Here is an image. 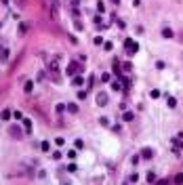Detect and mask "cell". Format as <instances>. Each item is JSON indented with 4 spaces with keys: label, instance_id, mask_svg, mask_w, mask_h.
I'll return each instance as SVG.
<instances>
[{
    "label": "cell",
    "instance_id": "obj_1",
    "mask_svg": "<svg viewBox=\"0 0 183 185\" xmlns=\"http://www.w3.org/2000/svg\"><path fill=\"white\" fill-rule=\"evenodd\" d=\"M49 72H51V78H53L55 82L61 80V76H59V72H61V68H59V57H51L49 59Z\"/></svg>",
    "mask_w": 183,
    "mask_h": 185
},
{
    "label": "cell",
    "instance_id": "obj_2",
    "mask_svg": "<svg viewBox=\"0 0 183 185\" xmlns=\"http://www.w3.org/2000/svg\"><path fill=\"white\" fill-rule=\"evenodd\" d=\"M124 51H126V55L133 57L135 53H139V44L135 42L133 38H126V40H124Z\"/></svg>",
    "mask_w": 183,
    "mask_h": 185
},
{
    "label": "cell",
    "instance_id": "obj_3",
    "mask_svg": "<svg viewBox=\"0 0 183 185\" xmlns=\"http://www.w3.org/2000/svg\"><path fill=\"white\" fill-rule=\"evenodd\" d=\"M51 19H59V0H51Z\"/></svg>",
    "mask_w": 183,
    "mask_h": 185
},
{
    "label": "cell",
    "instance_id": "obj_4",
    "mask_svg": "<svg viewBox=\"0 0 183 185\" xmlns=\"http://www.w3.org/2000/svg\"><path fill=\"white\" fill-rule=\"evenodd\" d=\"M95 99H97V105H99V107H105V105L110 103V97H108V92H103V91H99Z\"/></svg>",
    "mask_w": 183,
    "mask_h": 185
},
{
    "label": "cell",
    "instance_id": "obj_5",
    "mask_svg": "<svg viewBox=\"0 0 183 185\" xmlns=\"http://www.w3.org/2000/svg\"><path fill=\"white\" fill-rule=\"evenodd\" d=\"M78 72H80V65H78L76 61H72V63L67 65V69H65V74H67V76H76Z\"/></svg>",
    "mask_w": 183,
    "mask_h": 185
},
{
    "label": "cell",
    "instance_id": "obj_6",
    "mask_svg": "<svg viewBox=\"0 0 183 185\" xmlns=\"http://www.w3.org/2000/svg\"><path fill=\"white\" fill-rule=\"evenodd\" d=\"M9 133H11V137H15V139H21V135H23L21 128L17 126V124H11V126H9Z\"/></svg>",
    "mask_w": 183,
    "mask_h": 185
},
{
    "label": "cell",
    "instance_id": "obj_7",
    "mask_svg": "<svg viewBox=\"0 0 183 185\" xmlns=\"http://www.w3.org/2000/svg\"><path fill=\"white\" fill-rule=\"evenodd\" d=\"M152 156H154V150H152V147H143V150H141V158H145V160H149Z\"/></svg>",
    "mask_w": 183,
    "mask_h": 185
},
{
    "label": "cell",
    "instance_id": "obj_8",
    "mask_svg": "<svg viewBox=\"0 0 183 185\" xmlns=\"http://www.w3.org/2000/svg\"><path fill=\"white\" fill-rule=\"evenodd\" d=\"M0 61H2V63L9 61V48H0Z\"/></svg>",
    "mask_w": 183,
    "mask_h": 185
},
{
    "label": "cell",
    "instance_id": "obj_9",
    "mask_svg": "<svg viewBox=\"0 0 183 185\" xmlns=\"http://www.w3.org/2000/svg\"><path fill=\"white\" fill-rule=\"evenodd\" d=\"M112 68H114V74H116V76H120V61H118V59L112 61Z\"/></svg>",
    "mask_w": 183,
    "mask_h": 185
},
{
    "label": "cell",
    "instance_id": "obj_10",
    "mask_svg": "<svg viewBox=\"0 0 183 185\" xmlns=\"http://www.w3.org/2000/svg\"><path fill=\"white\" fill-rule=\"evenodd\" d=\"M27 30H30V25H27V23H19V36H25L27 34Z\"/></svg>",
    "mask_w": 183,
    "mask_h": 185
},
{
    "label": "cell",
    "instance_id": "obj_11",
    "mask_svg": "<svg viewBox=\"0 0 183 185\" xmlns=\"http://www.w3.org/2000/svg\"><path fill=\"white\" fill-rule=\"evenodd\" d=\"M137 181H139V175L133 173V175H128V177H126V181H124V183H137Z\"/></svg>",
    "mask_w": 183,
    "mask_h": 185
},
{
    "label": "cell",
    "instance_id": "obj_12",
    "mask_svg": "<svg viewBox=\"0 0 183 185\" xmlns=\"http://www.w3.org/2000/svg\"><path fill=\"white\" fill-rule=\"evenodd\" d=\"M72 84H74V86H82V84H84V78H82V76H74Z\"/></svg>",
    "mask_w": 183,
    "mask_h": 185
},
{
    "label": "cell",
    "instance_id": "obj_13",
    "mask_svg": "<svg viewBox=\"0 0 183 185\" xmlns=\"http://www.w3.org/2000/svg\"><path fill=\"white\" fill-rule=\"evenodd\" d=\"M122 120H124V122H133V120H135V114H133V112H124Z\"/></svg>",
    "mask_w": 183,
    "mask_h": 185
},
{
    "label": "cell",
    "instance_id": "obj_14",
    "mask_svg": "<svg viewBox=\"0 0 183 185\" xmlns=\"http://www.w3.org/2000/svg\"><path fill=\"white\" fill-rule=\"evenodd\" d=\"M162 38H173V30L171 27H162Z\"/></svg>",
    "mask_w": 183,
    "mask_h": 185
},
{
    "label": "cell",
    "instance_id": "obj_15",
    "mask_svg": "<svg viewBox=\"0 0 183 185\" xmlns=\"http://www.w3.org/2000/svg\"><path fill=\"white\" fill-rule=\"evenodd\" d=\"M23 91H25V92H32V91H34V82L27 80V82H25V86H23Z\"/></svg>",
    "mask_w": 183,
    "mask_h": 185
},
{
    "label": "cell",
    "instance_id": "obj_16",
    "mask_svg": "<svg viewBox=\"0 0 183 185\" xmlns=\"http://www.w3.org/2000/svg\"><path fill=\"white\" fill-rule=\"evenodd\" d=\"M67 112H70V114H78V105L76 103H67Z\"/></svg>",
    "mask_w": 183,
    "mask_h": 185
},
{
    "label": "cell",
    "instance_id": "obj_17",
    "mask_svg": "<svg viewBox=\"0 0 183 185\" xmlns=\"http://www.w3.org/2000/svg\"><path fill=\"white\" fill-rule=\"evenodd\" d=\"M11 109H4V112H2V114H0V118H2V120H11Z\"/></svg>",
    "mask_w": 183,
    "mask_h": 185
},
{
    "label": "cell",
    "instance_id": "obj_18",
    "mask_svg": "<svg viewBox=\"0 0 183 185\" xmlns=\"http://www.w3.org/2000/svg\"><path fill=\"white\" fill-rule=\"evenodd\" d=\"M112 88H114V91H120V88H122V82L120 80H114V82H112Z\"/></svg>",
    "mask_w": 183,
    "mask_h": 185
},
{
    "label": "cell",
    "instance_id": "obj_19",
    "mask_svg": "<svg viewBox=\"0 0 183 185\" xmlns=\"http://www.w3.org/2000/svg\"><path fill=\"white\" fill-rule=\"evenodd\" d=\"M23 126H25V133H32V120H23Z\"/></svg>",
    "mask_w": 183,
    "mask_h": 185
},
{
    "label": "cell",
    "instance_id": "obj_20",
    "mask_svg": "<svg viewBox=\"0 0 183 185\" xmlns=\"http://www.w3.org/2000/svg\"><path fill=\"white\" fill-rule=\"evenodd\" d=\"M99 122H101V126H110V118H105V116H101Z\"/></svg>",
    "mask_w": 183,
    "mask_h": 185
},
{
    "label": "cell",
    "instance_id": "obj_21",
    "mask_svg": "<svg viewBox=\"0 0 183 185\" xmlns=\"http://www.w3.org/2000/svg\"><path fill=\"white\" fill-rule=\"evenodd\" d=\"M166 103H169V107H177V101H175V97H169V99H166Z\"/></svg>",
    "mask_w": 183,
    "mask_h": 185
},
{
    "label": "cell",
    "instance_id": "obj_22",
    "mask_svg": "<svg viewBox=\"0 0 183 185\" xmlns=\"http://www.w3.org/2000/svg\"><path fill=\"white\" fill-rule=\"evenodd\" d=\"M175 183H183V173H177L175 175V179H173Z\"/></svg>",
    "mask_w": 183,
    "mask_h": 185
},
{
    "label": "cell",
    "instance_id": "obj_23",
    "mask_svg": "<svg viewBox=\"0 0 183 185\" xmlns=\"http://www.w3.org/2000/svg\"><path fill=\"white\" fill-rule=\"evenodd\" d=\"M147 183H156V175L154 173H147Z\"/></svg>",
    "mask_w": 183,
    "mask_h": 185
},
{
    "label": "cell",
    "instance_id": "obj_24",
    "mask_svg": "<svg viewBox=\"0 0 183 185\" xmlns=\"http://www.w3.org/2000/svg\"><path fill=\"white\" fill-rule=\"evenodd\" d=\"M74 145H76V150H82V147H84V143H82V139H76V143H74Z\"/></svg>",
    "mask_w": 183,
    "mask_h": 185
},
{
    "label": "cell",
    "instance_id": "obj_25",
    "mask_svg": "<svg viewBox=\"0 0 183 185\" xmlns=\"http://www.w3.org/2000/svg\"><path fill=\"white\" fill-rule=\"evenodd\" d=\"M40 147H42V151H49V141H42V143H40Z\"/></svg>",
    "mask_w": 183,
    "mask_h": 185
},
{
    "label": "cell",
    "instance_id": "obj_26",
    "mask_svg": "<svg viewBox=\"0 0 183 185\" xmlns=\"http://www.w3.org/2000/svg\"><path fill=\"white\" fill-rule=\"evenodd\" d=\"M76 156H78V151H76V150H70V151H67V158H72V160H74Z\"/></svg>",
    "mask_w": 183,
    "mask_h": 185
},
{
    "label": "cell",
    "instance_id": "obj_27",
    "mask_svg": "<svg viewBox=\"0 0 183 185\" xmlns=\"http://www.w3.org/2000/svg\"><path fill=\"white\" fill-rule=\"evenodd\" d=\"M65 171H67V173H76V164H67Z\"/></svg>",
    "mask_w": 183,
    "mask_h": 185
},
{
    "label": "cell",
    "instance_id": "obj_28",
    "mask_svg": "<svg viewBox=\"0 0 183 185\" xmlns=\"http://www.w3.org/2000/svg\"><path fill=\"white\" fill-rule=\"evenodd\" d=\"M97 11H99V13L105 11V4H103V2H97Z\"/></svg>",
    "mask_w": 183,
    "mask_h": 185
},
{
    "label": "cell",
    "instance_id": "obj_29",
    "mask_svg": "<svg viewBox=\"0 0 183 185\" xmlns=\"http://www.w3.org/2000/svg\"><path fill=\"white\" fill-rule=\"evenodd\" d=\"M78 99H82V101H84V99H86V91H78Z\"/></svg>",
    "mask_w": 183,
    "mask_h": 185
},
{
    "label": "cell",
    "instance_id": "obj_30",
    "mask_svg": "<svg viewBox=\"0 0 183 185\" xmlns=\"http://www.w3.org/2000/svg\"><path fill=\"white\" fill-rule=\"evenodd\" d=\"M70 4H72V9H78V4H80V0H70Z\"/></svg>",
    "mask_w": 183,
    "mask_h": 185
},
{
    "label": "cell",
    "instance_id": "obj_31",
    "mask_svg": "<svg viewBox=\"0 0 183 185\" xmlns=\"http://www.w3.org/2000/svg\"><path fill=\"white\" fill-rule=\"evenodd\" d=\"M122 69H124V72H131V69H133V65H131V63H124V65H122Z\"/></svg>",
    "mask_w": 183,
    "mask_h": 185
},
{
    "label": "cell",
    "instance_id": "obj_32",
    "mask_svg": "<svg viewBox=\"0 0 183 185\" xmlns=\"http://www.w3.org/2000/svg\"><path fill=\"white\" fill-rule=\"evenodd\" d=\"M160 97V91H156V88H154V91H152V99H158Z\"/></svg>",
    "mask_w": 183,
    "mask_h": 185
},
{
    "label": "cell",
    "instance_id": "obj_33",
    "mask_svg": "<svg viewBox=\"0 0 183 185\" xmlns=\"http://www.w3.org/2000/svg\"><path fill=\"white\" fill-rule=\"evenodd\" d=\"M55 109H57V114H61V112L65 109V105H63V103H59V105H57V107H55Z\"/></svg>",
    "mask_w": 183,
    "mask_h": 185
},
{
    "label": "cell",
    "instance_id": "obj_34",
    "mask_svg": "<svg viewBox=\"0 0 183 185\" xmlns=\"http://www.w3.org/2000/svg\"><path fill=\"white\" fill-rule=\"evenodd\" d=\"M55 143H57V145H63V143H65V139H63V137H57V139H55Z\"/></svg>",
    "mask_w": 183,
    "mask_h": 185
},
{
    "label": "cell",
    "instance_id": "obj_35",
    "mask_svg": "<svg viewBox=\"0 0 183 185\" xmlns=\"http://www.w3.org/2000/svg\"><path fill=\"white\" fill-rule=\"evenodd\" d=\"M103 48H105V51H112L114 46H112V42H103Z\"/></svg>",
    "mask_w": 183,
    "mask_h": 185
},
{
    "label": "cell",
    "instance_id": "obj_36",
    "mask_svg": "<svg viewBox=\"0 0 183 185\" xmlns=\"http://www.w3.org/2000/svg\"><path fill=\"white\" fill-rule=\"evenodd\" d=\"M93 42H95V44H103V38H101V36H97V38H95Z\"/></svg>",
    "mask_w": 183,
    "mask_h": 185
},
{
    "label": "cell",
    "instance_id": "obj_37",
    "mask_svg": "<svg viewBox=\"0 0 183 185\" xmlns=\"http://www.w3.org/2000/svg\"><path fill=\"white\" fill-rule=\"evenodd\" d=\"M61 156H63L61 151H55V154H53V158H55V160H61Z\"/></svg>",
    "mask_w": 183,
    "mask_h": 185
},
{
    "label": "cell",
    "instance_id": "obj_38",
    "mask_svg": "<svg viewBox=\"0 0 183 185\" xmlns=\"http://www.w3.org/2000/svg\"><path fill=\"white\" fill-rule=\"evenodd\" d=\"M15 2H17V4H19L21 9H23V6H25V2H23V0H15Z\"/></svg>",
    "mask_w": 183,
    "mask_h": 185
},
{
    "label": "cell",
    "instance_id": "obj_39",
    "mask_svg": "<svg viewBox=\"0 0 183 185\" xmlns=\"http://www.w3.org/2000/svg\"><path fill=\"white\" fill-rule=\"evenodd\" d=\"M112 2H114V4H120V0H112Z\"/></svg>",
    "mask_w": 183,
    "mask_h": 185
},
{
    "label": "cell",
    "instance_id": "obj_40",
    "mask_svg": "<svg viewBox=\"0 0 183 185\" xmlns=\"http://www.w3.org/2000/svg\"><path fill=\"white\" fill-rule=\"evenodd\" d=\"M6 2H9V0H2V4H6Z\"/></svg>",
    "mask_w": 183,
    "mask_h": 185
}]
</instances>
